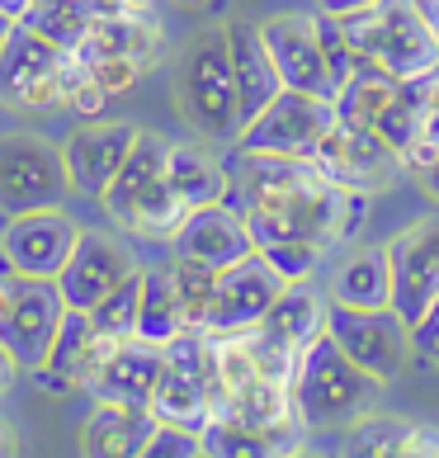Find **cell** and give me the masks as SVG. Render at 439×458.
I'll use <instances>...</instances> for the list:
<instances>
[{"label":"cell","mask_w":439,"mask_h":458,"mask_svg":"<svg viewBox=\"0 0 439 458\" xmlns=\"http://www.w3.org/2000/svg\"><path fill=\"white\" fill-rule=\"evenodd\" d=\"M232 194L246 217L250 236L260 246L274 242H312V246H345L368 223V194L341 190L317 161L302 157H260V151H236Z\"/></svg>","instance_id":"cell-1"},{"label":"cell","mask_w":439,"mask_h":458,"mask_svg":"<svg viewBox=\"0 0 439 458\" xmlns=\"http://www.w3.org/2000/svg\"><path fill=\"white\" fill-rule=\"evenodd\" d=\"M289 387H293V406H298L302 430H350L354 420L378 411L387 383H378L374 373H364L322 331L308 350H302Z\"/></svg>","instance_id":"cell-2"},{"label":"cell","mask_w":439,"mask_h":458,"mask_svg":"<svg viewBox=\"0 0 439 458\" xmlns=\"http://www.w3.org/2000/svg\"><path fill=\"white\" fill-rule=\"evenodd\" d=\"M165 165H171V138L142 128L132 151H128V161H123V171L99 194L105 213L114 217V227L142 236V242H175V232L190 217V208L171 190Z\"/></svg>","instance_id":"cell-3"},{"label":"cell","mask_w":439,"mask_h":458,"mask_svg":"<svg viewBox=\"0 0 439 458\" xmlns=\"http://www.w3.org/2000/svg\"><path fill=\"white\" fill-rule=\"evenodd\" d=\"M175 109L190 132L208 147H236L241 138V99H236L227 29H208L175 62Z\"/></svg>","instance_id":"cell-4"},{"label":"cell","mask_w":439,"mask_h":458,"mask_svg":"<svg viewBox=\"0 0 439 458\" xmlns=\"http://www.w3.org/2000/svg\"><path fill=\"white\" fill-rule=\"evenodd\" d=\"M341 24L354 57L393 81H411L439 66V33L430 29L416 0H374L368 10Z\"/></svg>","instance_id":"cell-5"},{"label":"cell","mask_w":439,"mask_h":458,"mask_svg":"<svg viewBox=\"0 0 439 458\" xmlns=\"http://www.w3.org/2000/svg\"><path fill=\"white\" fill-rule=\"evenodd\" d=\"M90 81V66L76 53L47 43L29 24H14L0 47V105L5 109H72L76 90Z\"/></svg>","instance_id":"cell-6"},{"label":"cell","mask_w":439,"mask_h":458,"mask_svg":"<svg viewBox=\"0 0 439 458\" xmlns=\"http://www.w3.org/2000/svg\"><path fill=\"white\" fill-rule=\"evenodd\" d=\"M161 383L151 397L156 420H171L184 430H204L223 406V373H217V341L208 331H180L171 345H161Z\"/></svg>","instance_id":"cell-7"},{"label":"cell","mask_w":439,"mask_h":458,"mask_svg":"<svg viewBox=\"0 0 439 458\" xmlns=\"http://www.w3.org/2000/svg\"><path fill=\"white\" fill-rule=\"evenodd\" d=\"M335 128V99L308 90H279L269 105L250 118L236 138V151H260V157H302L312 161L317 147Z\"/></svg>","instance_id":"cell-8"},{"label":"cell","mask_w":439,"mask_h":458,"mask_svg":"<svg viewBox=\"0 0 439 458\" xmlns=\"http://www.w3.org/2000/svg\"><path fill=\"white\" fill-rule=\"evenodd\" d=\"M72 194L62 165V147L38 132H5L0 138V217L33 213V208H62Z\"/></svg>","instance_id":"cell-9"},{"label":"cell","mask_w":439,"mask_h":458,"mask_svg":"<svg viewBox=\"0 0 439 458\" xmlns=\"http://www.w3.org/2000/svg\"><path fill=\"white\" fill-rule=\"evenodd\" d=\"M326 335L341 345L354 364L364 373H374L378 383H397L411 364V327L401 321L393 308H374V312H359V308H335L326 312Z\"/></svg>","instance_id":"cell-10"},{"label":"cell","mask_w":439,"mask_h":458,"mask_svg":"<svg viewBox=\"0 0 439 458\" xmlns=\"http://www.w3.org/2000/svg\"><path fill=\"white\" fill-rule=\"evenodd\" d=\"M62 317H66V298L57 279H20V275L10 279V312L0 321V345L14 354L20 373L47 364Z\"/></svg>","instance_id":"cell-11"},{"label":"cell","mask_w":439,"mask_h":458,"mask_svg":"<svg viewBox=\"0 0 439 458\" xmlns=\"http://www.w3.org/2000/svg\"><path fill=\"white\" fill-rule=\"evenodd\" d=\"M283 288H289V279H283L260 250L246 256V260H236V265H227V269H217L204 331L208 335H241L250 327H260L265 312L279 302Z\"/></svg>","instance_id":"cell-12"},{"label":"cell","mask_w":439,"mask_h":458,"mask_svg":"<svg viewBox=\"0 0 439 458\" xmlns=\"http://www.w3.org/2000/svg\"><path fill=\"white\" fill-rule=\"evenodd\" d=\"M76 217L66 208H33L0 223V250H5L10 275L20 279H57L66 256L76 250Z\"/></svg>","instance_id":"cell-13"},{"label":"cell","mask_w":439,"mask_h":458,"mask_svg":"<svg viewBox=\"0 0 439 458\" xmlns=\"http://www.w3.org/2000/svg\"><path fill=\"white\" fill-rule=\"evenodd\" d=\"M132 275H142V265H138V256H132V246L123 236L99 232V227H80L76 250L66 256L62 275H57V288H62L66 308L90 312L99 298L114 293V288Z\"/></svg>","instance_id":"cell-14"},{"label":"cell","mask_w":439,"mask_h":458,"mask_svg":"<svg viewBox=\"0 0 439 458\" xmlns=\"http://www.w3.org/2000/svg\"><path fill=\"white\" fill-rule=\"evenodd\" d=\"M322 171L341 184V190H354V194H383V190H393V184L407 175V165H401V157L393 147H387L374 128H345V123H335L326 132V142L317 147V157H312Z\"/></svg>","instance_id":"cell-15"},{"label":"cell","mask_w":439,"mask_h":458,"mask_svg":"<svg viewBox=\"0 0 439 458\" xmlns=\"http://www.w3.org/2000/svg\"><path fill=\"white\" fill-rule=\"evenodd\" d=\"M383 250H387V269H393V312L411 327L439 298V213L416 217Z\"/></svg>","instance_id":"cell-16"},{"label":"cell","mask_w":439,"mask_h":458,"mask_svg":"<svg viewBox=\"0 0 439 458\" xmlns=\"http://www.w3.org/2000/svg\"><path fill=\"white\" fill-rule=\"evenodd\" d=\"M138 132L142 128L123 123V118H90V123H80L62 142V165H66V180H72V194H86V199L105 194L114 175L123 171Z\"/></svg>","instance_id":"cell-17"},{"label":"cell","mask_w":439,"mask_h":458,"mask_svg":"<svg viewBox=\"0 0 439 458\" xmlns=\"http://www.w3.org/2000/svg\"><path fill=\"white\" fill-rule=\"evenodd\" d=\"M260 38L283 76V90H308V95L335 99V81L326 72L322 38H317V14H302V10L269 14V20H260Z\"/></svg>","instance_id":"cell-18"},{"label":"cell","mask_w":439,"mask_h":458,"mask_svg":"<svg viewBox=\"0 0 439 458\" xmlns=\"http://www.w3.org/2000/svg\"><path fill=\"white\" fill-rule=\"evenodd\" d=\"M171 250L184 256V260L208 265V269H227L236 260L256 256V236H250L241 208L223 199V203H208V208H190V217L180 223Z\"/></svg>","instance_id":"cell-19"},{"label":"cell","mask_w":439,"mask_h":458,"mask_svg":"<svg viewBox=\"0 0 439 458\" xmlns=\"http://www.w3.org/2000/svg\"><path fill=\"white\" fill-rule=\"evenodd\" d=\"M165 53V33L156 24V14L151 10H105L99 5L95 24H90V38L80 43V62H138L142 72L147 66H156Z\"/></svg>","instance_id":"cell-20"},{"label":"cell","mask_w":439,"mask_h":458,"mask_svg":"<svg viewBox=\"0 0 439 458\" xmlns=\"http://www.w3.org/2000/svg\"><path fill=\"white\" fill-rule=\"evenodd\" d=\"M161 364L165 354L161 345L151 341H118L109 350L105 369L95 373V378L86 383V393L95 402H132V406H151V397H156V383H161Z\"/></svg>","instance_id":"cell-21"},{"label":"cell","mask_w":439,"mask_h":458,"mask_svg":"<svg viewBox=\"0 0 439 458\" xmlns=\"http://www.w3.org/2000/svg\"><path fill=\"white\" fill-rule=\"evenodd\" d=\"M156 411L132 402H95L80 426V458H138L142 445L156 435Z\"/></svg>","instance_id":"cell-22"},{"label":"cell","mask_w":439,"mask_h":458,"mask_svg":"<svg viewBox=\"0 0 439 458\" xmlns=\"http://www.w3.org/2000/svg\"><path fill=\"white\" fill-rule=\"evenodd\" d=\"M227 29V53H232V76H236V99H241V123H250L269 99L283 90V76L269 47L260 38V24H246V20H232Z\"/></svg>","instance_id":"cell-23"},{"label":"cell","mask_w":439,"mask_h":458,"mask_svg":"<svg viewBox=\"0 0 439 458\" xmlns=\"http://www.w3.org/2000/svg\"><path fill=\"white\" fill-rule=\"evenodd\" d=\"M114 345H118V341H105V335L95 331L90 312L66 308L62 327H57V341H53V350H47V364H43V369H53L57 378H66L72 387H80V393H86V383L95 378L99 369H105V360H109Z\"/></svg>","instance_id":"cell-24"},{"label":"cell","mask_w":439,"mask_h":458,"mask_svg":"<svg viewBox=\"0 0 439 458\" xmlns=\"http://www.w3.org/2000/svg\"><path fill=\"white\" fill-rule=\"evenodd\" d=\"M326 298L335 308H393V269H387V250L383 246H359L354 256L341 260V269L331 275Z\"/></svg>","instance_id":"cell-25"},{"label":"cell","mask_w":439,"mask_h":458,"mask_svg":"<svg viewBox=\"0 0 439 458\" xmlns=\"http://www.w3.org/2000/svg\"><path fill=\"white\" fill-rule=\"evenodd\" d=\"M171 190L180 194L184 208H208L232 194V171L213 157L204 142H171Z\"/></svg>","instance_id":"cell-26"},{"label":"cell","mask_w":439,"mask_h":458,"mask_svg":"<svg viewBox=\"0 0 439 458\" xmlns=\"http://www.w3.org/2000/svg\"><path fill=\"white\" fill-rule=\"evenodd\" d=\"M180 331H190L175 293L171 269H142V308H138V341L151 345H171Z\"/></svg>","instance_id":"cell-27"},{"label":"cell","mask_w":439,"mask_h":458,"mask_svg":"<svg viewBox=\"0 0 439 458\" xmlns=\"http://www.w3.org/2000/svg\"><path fill=\"white\" fill-rule=\"evenodd\" d=\"M393 95H397V81L359 62V72H354L345 86L335 90V123H345V128H374Z\"/></svg>","instance_id":"cell-28"},{"label":"cell","mask_w":439,"mask_h":458,"mask_svg":"<svg viewBox=\"0 0 439 458\" xmlns=\"http://www.w3.org/2000/svg\"><path fill=\"white\" fill-rule=\"evenodd\" d=\"M95 14H99L95 0H57V5H29L20 24H29L33 33H43L47 43L66 47V53H80V43L90 38Z\"/></svg>","instance_id":"cell-29"},{"label":"cell","mask_w":439,"mask_h":458,"mask_svg":"<svg viewBox=\"0 0 439 458\" xmlns=\"http://www.w3.org/2000/svg\"><path fill=\"white\" fill-rule=\"evenodd\" d=\"M198 439H204L208 458H283V454H293L283 439L265 435V430H250L232 416H213L208 426L198 430Z\"/></svg>","instance_id":"cell-30"},{"label":"cell","mask_w":439,"mask_h":458,"mask_svg":"<svg viewBox=\"0 0 439 458\" xmlns=\"http://www.w3.org/2000/svg\"><path fill=\"white\" fill-rule=\"evenodd\" d=\"M420 128H426V105H420V95H416L411 81H397V95L387 99V109L378 114L374 132L401 157V151H411L420 142Z\"/></svg>","instance_id":"cell-31"},{"label":"cell","mask_w":439,"mask_h":458,"mask_svg":"<svg viewBox=\"0 0 439 458\" xmlns=\"http://www.w3.org/2000/svg\"><path fill=\"white\" fill-rule=\"evenodd\" d=\"M411 420H393V416H364L345 430V449L341 458H401Z\"/></svg>","instance_id":"cell-32"},{"label":"cell","mask_w":439,"mask_h":458,"mask_svg":"<svg viewBox=\"0 0 439 458\" xmlns=\"http://www.w3.org/2000/svg\"><path fill=\"white\" fill-rule=\"evenodd\" d=\"M138 308H142V275H132V279L118 284L114 293H105L95 302L90 321L105 341H132V335H138Z\"/></svg>","instance_id":"cell-33"},{"label":"cell","mask_w":439,"mask_h":458,"mask_svg":"<svg viewBox=\"0 0 439 458\" xmlns=\"http://www.w3.org/2000/svg\"><path fill=\"white\" fill-rule=\"evenodd\" d=\"M171 279H175V293H180L184 321L204 331V317H208V302H213V284H217V269L198 265V260H184V256H175V265H171Z\"/></svg>","instance_id":"cell-34"},{"label":"cell","mask_w":439,"mask_h":458,"mask_svg":"<svg viewBox=\"0 0 439 458\" xmlns=\"http://www.w3.org/2000/svg\"><path fill=\"white\" fill-rule=\"evenodd\" d=\"M317 38H322V57H326V72L335 81V90L345 86V81L359 72V57H354V47L345 38V24L335 20V14H322L317 10Z\"/></svg>","instance_id":"cell-35"},{"label":"cell","mask_w":439,"mask_h":458,"mask_svg":"<svg viewBox=\"0 0 439 458\" xmlns=\"http://www.w3.org/2000/svg\"><path fill=\"white\" fill-rule=\"evenodd\" d=\"M260 256L274 265L289 284H308L317 275V265L326 260V250L312 246V242H274V246H260Z\"/></svg>","instance_id":"cell-36"},{"label":"cell","mask_w":439,"mask_h":458,"mask_svg":"<svg viewBox=\"0 0 439 458\" xmlns=\"http://www.w3.org/2000/svg\"><path fill=\"white\" fill-rule=\"evenodd\" d=\"M198 454H204V439H198V430H184V426L161 420L156 435L142 445L138 458H198Z\"/></svg>","instance_id":"cell-37"},{"label":"cell","mask_w":439,"mask_h":458,"mask_svg":"<svg viewBox=\"0 0 439 458\" xmlns=\"http://www.w3.org/2000/svg\"><path fill=\"white\" fill-rule=\"evenodd\" d=\"M401 165H407V180H416L435 203H439V147L416 142L411 151H401Z\"/></svg>","instance_id":"cell-38"},{"label":"cell","mask_w":439,"mask_h":458,"mask_svg":"<svg viewBox=\"0 0 439 458\" xmlns=\"http://www.w3.org/2000/svg\"><path fill=\"white\" fill-rule=\"evenodd\" d=\"M411 350L426 354V360H435V350H439V298L411 321Z\"/></svg>","instance_id":"cell-39"},{"label":"cell","mask_w":439,"mask_h":458,"mask_svg":"<svg viewBox=\"0 0 439 458\" xmlns=\"http://www.w3.org/2000/svg\"><path fill=\"white\" fill-rule=\"evenodd\" d=\"M374 0H317V10L322 14H335V20H350V14H359V10H368Z\"/></svg>","instance_id":"cell-40"},{"label":"cell","mask_w":439,"mask_h":458,"mask_svg":"<svg viewBox=\"0 0 439 458\" xmlns=\"http://www.w3.org/2000/svg\"><path fill=\"white\" fill-rule=\"evenodd\" d=\"M0 458H20V430L10 426L5 411H0Z\"/></svg>","instance_id":"cell-41"},{"label":"cell","mask_w":439,"mask_h":458,"mask_svg":"<svg viewBox=\"0 0 439 458\" xmlns=\"http://www.w3.org/2000/svg\"><path fill=\"white\" fill-rule=\"evenodd\" d=\"M14 378H20V364H14V354L0 345V397H5L10 387H14Z\"/></svg>","instance_id":"cell-42"},{"label":"cell","mask_w":439,"mask_h":458,"mask_svg":"<svg viewBox=\"0 0 439 458\" xmlns=\"http://www.w3.org/2000/svg\"><path fill=\"white\" fill-rule=\"evenodd\" d=\"M95 5H105V10H151L156 0H95Z\"/></svg>","instance_id":"cell-43"},{"label":"cell","mask_w":439,"mask_h":458,"mask_svg":"<svg viewBox=\"0 0 439 458\" xmlns=\"http://www.w3.org/2000/svg\"><path fill=\"white\" fill-rule=\"evenodd\" d=\"M420 142L439 147V114H426V128H420Z\"/></svg>","instance_id":"cell-44"},{"label":"cell","mask_w":439,"mask_h":458,"mask_svg":"<svg viewBox=\"0 0 439 458\" xmlns=\"http://www.w3.org/2000/svg\"><path fill=\"white\" fill-rule=\"evenodd\" d=\"M33 0H0V14H10V20H24Z\"/></svg>","instance_id":"cell-45"},{"label":"cell","mask_w":439,"mask_h":458,"mask_svg":"<svg viewBox=\"0 0 439 458\" xmlns=\"http://www.w3.org/2000/svg\"><path fill=\"white\" fill-rule=\"evenodd\" d=\"M416 5H420V14L430 20V29L439 33V0H416Z\"/></svg>","instance_id":"cell-46"},{"label":"cell","mask_w":439,"mask_h":458,"mask_svg":"<svg viewBox=\"0 0 439 458\" xmlns=\"http://www.w3.org/2000/svg\"><path fill=\"white\" fill-rule=\"evenodd\" d=\"M10 279L14 275H0V321H5V312H10Z\"/></svg>","instance_id":"cell-47"},{"label":"cell","mask_w":439,"mask_h":458,"mask_svg":"<svg viewBox=\"0 0 439 458\" xmlns=\"http://www.w3.org/2000/svg\"><path fill=\"white\" fill-rule=\"evenodd\" d=\"M20 24V20H10V14H0V47H5V38H10V29Z\"/></svg>","instance_id":"cell-48"},{"label":"cell","mask_w":439,"mask_h":458,"mask_svg":"<svg viewBox=\"0 0 439 458\" xmlns=\"http://www.w3.org/2000/svg\"><path fill=\"white\" fill-rule=\"evenodd\" d=\"M283 458H326V454H317V449H308V445H298L293 454H283Z\"/></svg>","instance_id":"cell-49"},{"label":"cell","mask_w":439,"mask_h":458,"mask_svg":"<svg viewBox=\"0 0 439 458\" xmlns=\"http://www.w3.org/2000/svg\"><path fill=\"white\" fill-rule=\"evenodd\" d=\"M0 275H10V265H5V250H0Z\"/></svg>","instance_id":"cell-50"},{"label":"cell","mask_w":439,"mask_h":458,"mask_svg":"<svg viewBox=\"0 0 439 458\" xmlns=\"http://www.w3.org/2000/svg\"><path fill=\"white\" fill-rule=\"evenodd\" d=\"M33 5H57V0H33Z\"/></svg>","instance_id":"cell-51"},{"label":"cell","mask_w":439,"mask_h":458,"mask_svg":"<svg viewBox=\"0 0 439 458\" xmlns=\"http://www.w3.org/2000/svg\"><path fill=\"white\" fill-rule=\"evenodd\" d=\"M435 364H439V350H435Z\"/></svg>","instance_id":"cell-52"},{"label":"cell","mask_w":439,"mask_h":458,"mask_svg":"<svg viewBox=\"0 0 439 458\" xmlns=\"http://www.w3.org/2000/svg\"><path fill=\"white\" fill-rule=\"evenodd\" d=\"M198 458H208V454H198Z\"/></svg>","instance_id":"cell-53"},{"label":"cell","mask_w":439,"mask_h":458,"mask_svg":"<svg viewBox=\"0 0 439 458\" xmlns=\"http://www.w3.org/2000/svg\"><path fill=\"white\" fill-rule=\"evenodd\" d=\"M435 458H439V454H435Z\"/></svg>","instance_id":"cell-54"}]
</instances>
